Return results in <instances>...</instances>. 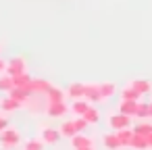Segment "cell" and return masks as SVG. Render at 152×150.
I'll list each match as a JSON object with an SVG mask.
<instances>
[{
	"label": "cell",
	"instance_id": "obj_1",
	"mask_svg": "<svg viewBox=\"0 0 152 150\" xmlns=\"http://www.w3.org/2000/svg\"><path fill=\"white\" fill-rule=\"evenodd\" d=\"M21 142V131L19 129H13V127H7L0 131V144H2L4 150H11L15 146H19Z\"/></svg>",
	"mask_w": 152,
	"mask_h": 150
},
{
	"label": "cell",
	"instance_id": "obj_2",
	"mask_svg": "<svg viewBox=\"0 0 152 150\" xmlns=\"http://www.w3.org/2000/svg\"><path fill=\"white\" fill-rule=\"evenodd\" d=\"M7 75L11 77H17L21 73H27V61L23 56H13L11 61H7V69H4Z\"/></svg>",
	"mask_w": 152,
	"mask_h": 150
},
{
	"label": "cell",
	"instance_id": "obj_3",
	"mask_svg": "<svg viewBox=\"0 0 152 150\" xmlns=\"http://www.w3.org/2000/svg\"><path fill=\"white\" fill-rule=\"evenodd\" d=\"M131 123H133V117H127V115H123V113L108 115V127H110L113 131H117V129H125V127H131Z\"/></svg>",
	"mask_w": 152,
	"mask_h": 150
},
{
	"label": "cell",
	"instance_id": "obj_4",
	"mask_svg": "<svg viewBox=\"0 0 152 150\" xmlns=\"http://www.w3.org/2000/svg\"><path fill=\"white\" fill-rule=\"evenodd\" d=\"M67 110H69V106H67V102H65V100L48 102V104H46V115H48V117H52V119L65 117V115H67Z\"/></svg>",
	"mask_w": 152,
	"mask_h": 150
},
{
	"label": "cell",
	"instance_id": "obj_5",
	"mask_svg": "<svg viewBox=\"0 0 152 150\" xmlns=\"http://www.w3.org/2000/svg\"><path fill=\"white\" fill-rule=\"evenodd\" d=\"M71 146H73V150H77V148H90V146H94V140H92L88 133L77 131V133L71 138Z\"/></svg>",
	"mask_w": 152,
	"mask_h": 150
},
{
	"label": "cell",
	"instance_id": "obj_6",
	"mask_svg": "<svg viewBox=\"0 0 152 150\" xmlns=\"http://www.w3.org/2000/svg\"><path fill=\"white\" fill-rule=\"evenodd\" d=\"M83 98L88 102H102L98 83H83Z\"/></svg>",
	"mask_w": 152,
	"mask_h": 150
},
{
	"label": "cell",
	"instance_id": "obj_7",
	"mask_svg": "<svg viewBox=\"0 0 152 150\" xmlns=\"http://www.w3.org/2000/svg\"><path fill=\"white\" fill-rule=\"evenodd\" d=\"M61 138H63L61 131L58 129H52V127H42V131H40V140L44 144H56Z\"/></svg>",
	"mask_w": 152,
	"mask_h": 150
},
{
	"label": "cell",
	"instance_id": "obj_8",
	"mask_svg": "<svg viewBox=\"0 0 152 150\" xmlns=\"http://www.w3.org/2000/svg\"><path fill=\"white\" fill-rule=\"evenodd\" d=\"M13 83H15L17 88H23V90H27V92L34 94V77H29L27 73H21V75L13 77Z\"/></svg>",
	"mask_w": 152,
	"mask_h": 150
},
{
	"label": "cell",
	"instance_id": "obj_9",
	"mask_svg": "<svg viewBox=\"0 0 152 150\" xmlns=\"http://www.w3.org/2000/svg\"><path fill=\"white\" fill-rule=\"evenodd\" d=\"M98 90H100V98H102V102L108 100V98H113V96L117 94V86H115L113 81H102V83H98Z\"/></svg>",
	"mask_w": 152,
	"mask_h": 150
},
{
	"label": "cell",
	"instance_id": "obj_10",
	"mask_svg": "<svg viewBox=\"0 0 152 150\" xmlns=\"http://www.w3.org/2000/svg\"><path fill=\"white\" fill-rule=\"evenodd\" d=\"M46 94V98H48V102H58V100H65V90H61V88H56V86H48V90L44 92Z\"/></svg>",
	"mask_w": 152,
	"mask_h": 150
},
{
	"label": "cell",
	"instance_id": "obj_11",
	"mask_svg": "<svg viewBox=\"0 0 152 150\" xmlns=\"http://www.w3.org/2000/svg\"><path fill=\"white\" fill-rule=\"evenodd\" d=\"M129 148H131V150H148L146 135H142V133H135V131H133L131 142H129Z\"/></svg>",
	"mask_w": 152,
	"mask_h": 150
},
{
	"label": "cell",
	"instance_id": "obj_12",
	"mask_svg": "<svg viewBox=\"0 0 152 150\" xmlns=\"http://www.w3.org/2000/svg\"><path fill=\"white\" fill-rule=\"evenodd\" d=\"M23 106V102L21 100H15V98H11V96H7L2 102H0V108H2L4 113H13V110H19Z\"/></svg>",
	"mask_w": 152,
	"mask_h": 150
},
{
	"label": "cell",
	"instance_id": "obj_13",
	"mask_svg": "<svg viewBox=\"0 0 152 150\" xmlns=\"http://www.w3.org/2000/svg\"><path fill=\"white\" fill-rule=\"evenodd\" d=\"M135 108H137V100H121L119 104V113L127 117H135Z\"/></svg>",
	"mask_w": 152,
	"mask_h": 150
},
{
	"label": "cell",
	"instance_id": "obj_14",
	"mask_svg": "<svg viewBox=\"0 0 152 150\" xmlns=\"http://www.w3.org/2000/svg\"><path fill=\"white\" fill-rule=\"evenodd\" d=\"M129 86H131L135 92H140L142 96H144V94H148V92L152 90V83H150L148 79H133V81H129Z\"/></svg>",
	"mask_w": 152,
	"mask_h": 150
},
{
	"label": "cell",
	"instance_id": "obj_15",
	"mask_svg": "<svg viewBox=\"0 0 152 150\" xmlns=\"http://www.w3.org/2000/svg\"><path fill=\"white\" fill-rule=\"evenodd\" d=\"M9 96L11 98H15V100H21L23 104L29 100V96H31V92H27V90H23V88H17V86H13L11 90H9Z\"/></svg>",
	"mask_w": 152,
	"mask_h": 150
},
{
	"label": "cell",
	"instance_id": "obj_16",
	"mask_svg": "<svg viewBox=\"0 0 152 150\" xmlns=\"http://www.w3.org/2000/svg\"><path fill=\"white\" fill-rule=\"evenodd\" d=\"M67 96L71 100H77V98H83V83L81 81H73L67 90Z\"/></svg>",
	"mask_w": 152,
	"mask_h": 150
},
{
	"label": "cell",
	"instance_id": "obj_17",
	"mask_svg": "<svg viewBox=\"0 0 152 150\" xmlns=\"http://www.w3.org/2000/svg\"><path fill=\"white\" fill-rule=\"evenodd\" d=\"M88 106H90V102H88L86 98H77V100H73V104L69 106V110L79 117V115H83V113L88 110Z\"/></svg>",
	"mask_w": 152,
	"mask_h": 150
},
{
	"label": "cell",
	"instance_id": "obj_18",
	"mask_svg": "<svg viewBox=\"0 0 152 150\" xmlns=\"http://www.w3.org/2000/svg\"><path fill=\"white\" fill-rule=\"evenodd\" d=\"M58 131H61V135H63V138H69V140H71V138L77 133V127H75V123H73V121H63V123H61V127H58Z\"/></svg>",
	"mask_w": 152,
	"mask_h": 150
},
{
	"label": "cell",
	"instance_id": "obj_19",
	"mask_svg": "<svg viewBox=\"0 0 152 150\" xmlns=\"http://www.w3.org/2000/svg\"><path fill=\"white\" fill-rule=\"evenodd\" d=\"M104 146H106V150H119V148H123V146H121V142H119L117 131H113V133H106V135H104Z\"/></svg>",
	"mask_w": 152,
	"mask_h": 150
},
{
	"label": "cell",
	"instance_id": "obj_20",
	"mask_svg": "<svg viewBox=\"0 0 152 150\" xmlns=\"http://www.w3.org/2000/svg\"><path fill=\"white\" fill-rule=\"evenodd\" d=\"M81 117H83L90 125H94V123H98V121H100V113H98V108H96V106H92V104L88 106V110H86Z\"/></svg>",
	"mask_w": 152,
	"mask_h": 150
},
{
	"label": "cell",
	"instance_id": "obj_21",
	"mask_svg": "<svg viewBox=\"0 0 152 150\" xmlns=\"http://www.w3.org/2000/svg\"><path fill=\"white\" fill-rule=\"evenodd\" d=\"M117 135H119V142H121V146L125 148H129V142H131V135H133V129L131 127H125V129H117Z\"/></svg>",
	"mask_w": 152,
	"mask_h": 150
},
{
	"label": "cell",
	"instance_id": "obj_22",
	"mask_svg": "<svg viewBox=\"0 0 152 150\" xmlns=\"http://www.w3.org/2000/svg\"><path fill=\"white\" fill-rule=\"evenodd\" d=\"M140 98H142V94L135 92L131 86H125V88L121 90V100H140Z\"/></svg>",
	"mask_w": 152,
	"mask_h": 150
},
{
	"label": "cell",
	"instance_id": "obj_23",
	"mask_svg": "<svg viewBox=\"0 0 152 150\" xmlns=\"http://www.w3.org/2000/svg\"><path fill=\"white\" fill-rule=\"evenodd\" d=\"M13 86H15V83H13V77H11V75H7V73L2 75V73H0V92H7V94H9V90H11Z\"/></svg>",
	"mask_w": 152,
	"mask_h": 150
},
{
	"label": "cell",
	"instance_id": "obj_24",
	"mask_svg": "<svg viewBox=\"0 0 152 150\" xmlns=\"http://www.w3.org/2000/svg\"><path fill=\"white\" fill-rule=\"evenodd\" d=\"M44 142L38 138V140H27L25 144H23V150H44Z\"/></svg>",
	"mask_w": 152,
	"mask_h": 150
},
{
	"label": "cell",
	"instance_id": "obj_25",
	"mask_svg": "<svg viewBox=\"0 0 152 150\" xmlns=\"http://www.w3.org/2000/svg\"><path fill=\"white\" fill-rule=\"evenodd\" d=\"M148 110H150V104H148V102H137L135 117H137V119H146V117H148Z\"/></svg>",
	"mask_w": 152,
	"mask_h": 150
},
{
	"label": "cell",
	"instance_id": "obj_26",
	"mask_svg": "<svg viewBox=\"0 0 152 150\" xmlns=\"http://www.w3.org/2000/svg\"><path fill=\"white\" fill-rule=\"evenodd\" d=\"M48 86H50V81H46V79H34V94L36 92H46L48 90Z\"/></svg>",
	"mask_w": 152,
	"mask_h": 150
},
{
	"label": "cell",
	"instance_id": "obj_27",
	"mask_svg": "<svg viewBox=\"0 0 152 150\" xmlns=\"http://www.w3.org/2000/svg\"><path fill=\"white\" fill-rule=\"evenodd\" d=\"M133 131H135V133H142V135H148V133L152 131V123H146V121H144V123H137V125L133 127Z\"/></svg>",
	"mask_w": 152,
	"mask_h": 150
},
{
	"label": "cell",
	"instance_id": "obj_28",
	"mask_svg": "<svg viewBox=\"0 0 152 150\" xmlns=\"http://www.w3.org/2000/svg\"><path fill=\"white\" fill-rule=\"evenodd\" d=\"M73 123H75L77 131H86V129H88V125H90V123H88V121H86V119H83L81 115H79L77 119H73Z\"/></svg>",
	"mask_w": 152,
	"mask_h": 150
},
{
	"label": "cell",
	"instance_id": "obj_29",
	"mask_svg": "<svg viewBox=\"0 0 152 150\" xmlns=\"http://www.w3.org/2000/svg\"><path fill=\"white\" fill-rule=\"evenodd\" d=\"M9 127V121L4 119V117H0V131H2V129H7Z\"/></svg>",
	"mask_w": 152,
	"mask_h": 150
},
{
	"label": "cell",
	"instance_id": "obj_30",
	"mask_svg": "<svg viewBox=\"0 0 152 150\" xmlns=\"http://www.w3.org/2000/svg\"><path fill=\"white\" fill-rule=\"evenodd\" d=\"M146 142H148V150H152V131L146 135Z\"/></svg>",
	"mask_w": 152,
	"mask_h": 150
},
{
	"label": "cell",
	"instance_id": "obj_31",
	"mask_svg": "<svg viewBox=\"0 0 152 150\" xmlns=\"http://www.w3.org/2000/svg\"><path fill=\"white\" fill-rule=\"evenodd\" d=\"M4 69H7V61L0 59V73H4Z\"/></svg>",
	"mask_w": 152,
	"mask_h": 150
},
{
	"label": "cell",
	"instance_id": "obj_32",
	"mask_svg": "<svg viewBox=\"0 0 152 150\" xmlns=\"http://www.w3.org/2000/svg\"><path fill=\"white\" fill-rule=\"evenodd\" d=\"M77 150H94V146H90V148H77Z\"/></svg>",
	"mask_w": 152,
	"mask_h": 150
},
{
	"label": "cell",
	"instance_id": "obj_33",
	"mask_svg": "<svg viewBox=\"0 0 152 150\" xmlns=\"http://www.w3.org/2000/svg\"><path fill=\"white\" fill-rule=\"evenodd\" d=\"M148 117H152V102H150V110H148Z\"/></svg>",
	"mask_w": 152,
	"mask_h": 150
}]
</instances>
